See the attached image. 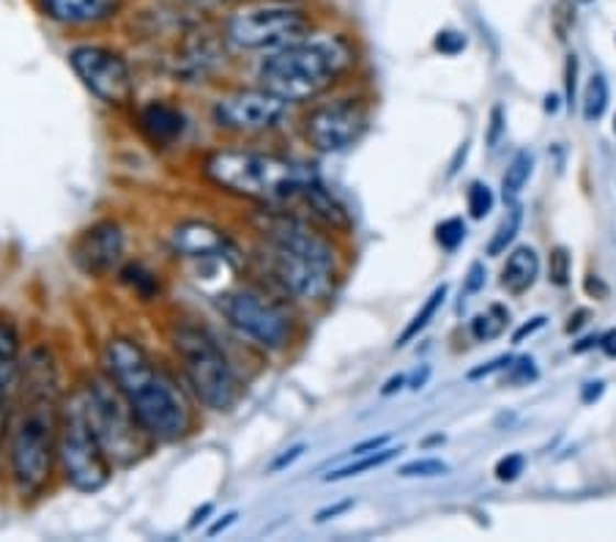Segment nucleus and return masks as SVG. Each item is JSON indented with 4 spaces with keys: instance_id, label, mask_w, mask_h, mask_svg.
I'll use <instances>...</instances> for the list:
<instances>
[{
    "instance_id": "nucleus-1",
    "label": "nucleus",
    "mask_w": 616,
    "mask_h": 542,
    "mask_svg": "<svg viewBox=\"0 0 616 542\" xmlns=\"http://www.w3.org/2000/svg\"><path fill=\"white\" fill-rule=\"evenodd\" d=\"M16 406L11 408L6 463L20 499H42L58 474V419L61 389L58 362L50 345L36 343L25 351L16 384Z\"/></svg>"
},
{
    "instance_id": "nucleus-2",
    "label": "nucleus",
    "mask_w": 616,
    "mask_h": 542,
    "mask_svg": "<svg viewBox=\"0 0 616 542\" xmlns=\"http://www.w3.org/2000/svg\"><path fill=\"white\" fill-rule=\"evenodd\" d=\"M108 373L156 444H182L198 428V400L178 370L151 354L132 334H113L102 349Z\"/></svg>"
},
{
    "instance_id": "nucleus-3",
    "label": "nucleus",
    "mask_w": 616,
    "mask_h": 542,
    "mask_svg": "<svg viewBox=\"0 0 616 542\" xmlns=\"http://www.w3.org/2000/svg\"><path fill=\"white\" fill-rule=\"evenodd\" d=\"M198 170L220 192L257 209L294 211L318 173L307 162L250 145H217L200 154Z\"/></svg>"
},
{
    "instance_id": "nucleus-4",
    "label": "nucleus",
    "mask_w": 616,
    "mask_h": 542,
    "mask_svg": "<svg viewBox=\"0 0 616 542\" xmlns=\"http://www.w3.org/2000/svg\"><path fill=\"white\" fill-rule=\"evenodd\" d=\"M354 64L356 49L343 33H310L301 42L263 55L255 77L257 86L294 108L327 97Z\"/></svg>"
},
{
    "instance_id": "nucleus-5",
    "label": "nucleus",
    "mask_w": 616,
    "mask_h": 542,
    "mask_svg": "<svg viewBox=\"0 0 616 542\" xmlns=\"http://www.w3.org/2000/svg\"><path fill=\"white\" fill-rule=\"evenodd\" d=\"M167 345L178 376L184 378L198 406L226 413L242 400V376L228 356L226 345L206 323L195 318H176L167 329Z\"/></svg>"
},
{
    "instance_id": "nucleus-6",
    "label": "nucleus",
    "mask_w": 616,
    "mask_h": 542,
    "mask_svg": "<svg viewBox=\"0 0 616 542\" xmlns=\"http://www.w3.org/2000/svg\"><path fill=\"white\" fill-rule=\"evenodd\" d=\"M222 321L261 349L263 354H283L296 343V323L290 301L263 283H244L222 290L215 299Z\"/></svg>"
},
{
    "instance_id": "nucleus-7",
    "label": "nucleus",
    "mask_w": 616,
    "mask_h": 542,
    "mask_svg": "<svg viewBox=\"0 0 616 542\" xmlns=\"http://www.w3.org/2000/svg\"><path fill=\"white\" fill-rule=\"evenodd\" d=\"M119 468L105 452L91 417H88L82 387L75 384L61 400L58 419V474L72 490L94 496L105 490Z\"/></svg>"
},
{
    "instance_id": "nucleus-8",
    "label": "nucleus",
    "mask_w": 616,
    "mask_h": 542,
    "mask_svg": "<svg viewBox=\"0 0 616 542\" xmlns=\"http://www.w3.org/2000/svg\"><path fill=\"white\" fill-rule=\"evenodd\" d=\"M82 398H86L88 417H91L94 430L102 441L105 452L113 461L116 468L140 466L151 452L156 450V441L151 439L148 430L140 424L138 413L132 411L129 400L116 387L113 378L105 370L91 373L86 381H80Z\"/></svg>"
},
{
    "instance_id": "nucleus-9",
    "label": "nucleus",
    "mask_w": 616,
    "mask_h": 542,
    "mask_svg": "<svg viewBox=\"0 0 616 542\" xmlns=\"http://www.w3.org/2000/svg\"><path fill=\"white\" fill-rule=\"evenodd\" d=\"M316 33V16L294 0H250L222 22V38L237 53L268 55Z\"/></svg>"
},
{
    "instance_id": "nucleus-10",
    "label": "nucleus",
    "mask_w": 616,
    "mask_h": 542,
    "mask_svg": "<svg viewBox=\"0 0 616 542\" xmlns=\"http://www.w3.org/2000/svg\"><path fill=\"white\" fill-rule=\"evenodd\" d=\"M72 71L94 99L113 110H132L138 102V82L132 64L121 49L99 42H80L66 53Z\"/></svg>"
},
{
    "instance_id": "nucleus-11",
    "label": "nucleus",
    "mask_w": 616,
    "mask_h": 542,
    "mask_svg": "<svg viewBox=\"0 0 616 542\" xmlns=\"http://www.w3.org/2000/svg\"><path fill=\"white\" fill-rule=\"evenodd\" d=\"M370 124V108L356 93L321 97L301 113V140L318 154H340L360 143Z\"/></svg>"
},
{
    "instance_id": "nucleus-12",
    "label": "nucleus",
    "mask_w": 616,
    "mask_h": 542,
    "mask_svg": "<svg viewBox=\"0 0 616 542\" xmlns=\"http://www.w3.org/2000/svg\"><path fill=\"white\" fill-rule=\"evenodd\" d=\"M290 104L263 86L228 88L211 102V124L233 137H257L274 132L288 119Z\"/></svg>"
},
{
    "instance_id": "nucleus-13",
    "label": "nucleus",
    "mask_w": 616,
    "mask_h": 542,
    "mask_svg": "<svg viewBox=\"0 0 616 542\" xmlns=\"http://www.w3.org/2000/svg\"><path fill=\"white\" fill-rule=\"evenodd\" d=\"M127 253V233L119 220H99L72 242V264L86 277L108 279L119 274Z\"/></svg>"
},
{
    "instance_id": "nucleus-14",
    "label": "nucleus",
    "mask_w": 616,
    "mask_h": 542,
    "mask_svg": "<svg viewBox=\"0 0 616 542\" xmlns=\"http://www.w3.org/2000/svg\"><path fill=\"white\" fill-rule=\"evenodd\" d=\"M187 113L170 99H148L134 108V126L140 137L156 151H170L187 135Z\"/></svg>"
},
{
    "instance_id": "nucleus-15",
    "label": "nucleus",
    "mask_w": 616,
    "mask_h": 542,
    "mask_svg": "<svg viewBox=\"0 0 616 542\" xmlns=\"http://www.w3.org/2000/svg\"><path fill=\"white\" fill-rule=\"evenodd\" d=\"M123 3L127 0H33L44 20L72 31L110 25L123 14Z\"/></svg>"
},
{
    "instance_id": "nucleus-16",
    "label": "nucleus",
    "mask_w": 616,
    "mask_h": 542,
    "mask_svg": "<svg viewBox=\"0 0 616 542\" xmlns=\"http://www.w3.org/2000/svg\"><path fill=\"white\" fill-rule=\"evenodd\" d=\"M173 253L182 258H231V242H228L226 231H220L211 222H178L170 233Z\"/></svg>"
},
{
    "instance_id": "nucleus-17",
    "label": "nucleus",
    "mask_w": 616,
    "mask_h": 542,
    "mask_svg": "<svg viewBox=\"0 0 616 542\" xmlns=\"http://www.w3.org/2000/svg\"><path fill=\"white\" fill-rule=\"evenodd\" d=\"M296 214L307 217L316 225H321L329 233H349L351 231V214L343 203L332 195V189L323 187L321 178L307 184V189L301 192L299 203H296Z\"/></svg>"
},
{
    "instance_id": "nucleus-18",
    "label": "nucleus",
    "mask_w": 616,
    "mask_h": 542,
    "mask_svg": "<svg viewBox=\"0 0 616 542\" xmlns=\"http://www.w3.org/2000/svg\"><path fill=\"white\" fill-rule=\"evenodd\" d=\"M25 338L22 327L11 312L0 310V392L11 395L20 384L22 362H25Z\"/></svg>"
},
{
    "instance_id": "nucleus-19",
    "label": "nucleus",
    "mask_w": 616,
    "mask_h": 542,
    "mask_svg": "<svg viewBox=\"0 0 616 542\" xmlns=\"http://www.w3.org/2000/svg\"><path fill=\"white\" fill-rule=\"evenodd\" d=\"M226 55V49L220 53V44L215 38H209L206 33L200 36H189L187 42L178 47V58H176V75L184 77H204L220 64V58Z\"/></svg>"
},
{
    "instance_id": "nucleus-20",
    "label": "nucleus",
    "mask_w": 616,
    "mask_h": 542,
    "mask_svg": "<svg viewBox=\"0 0 616 542\" xmlns=\"http://www.w3.org/2000/svg\"><path fill=\"white\" fill-rule=\"evenodd\" d=\"M537 274H540V258L531 247H518L513 250V255L507 258L502 272V285L509 294L520 296L535 285Z\"/></svg>"
},
{
    "instance_id": "nucleus-21",
    "label": "nucleus",
    "mask_w": 616,
    "mask_h": 542,
    "mask_svg": "<svg viewBox=\"0 0 616 542\" xmlns=\"http://www.w3.org/2000/svg\"><path fill=\"white\" fill-rule=\"evenodd\" d=\"M397 455H400V446H397V450L395 446H381L378 452H370V455H356V461H351V463H345V466L329 472L327 477H323V483H343V479L362 477V474L375 472V468L392 463Z\"/></svg>"
},
{
    "instance_id": "nucleus-22",
    "label": "nucleus",
    "mask_w": 616,
    "mask_h": 542,
    "mask_svg": "<svg viewBox=\"0 0 616 542\" xmlns=\"http://www.w3.org/2000/svg\"><path fill=\"white\" fill-rule=\"evenodd\" d=\"M119 279L138 296L140 301H154L156 296L162 294V283H160V274L151 272L148 266L140 264V261H129L119 269Z\"/></svg>"
},
{
    "instance_id": "nucleus-23",
    "label": "nucleus",
    "mask_w": 616,
    "mask_h": 542,
    "mask_svg": "<svg viewBox=\"0 0 616 542\" xmlns=\"http://www.w3.org/2000/svg\"><path fill=\"white\" fill-rule=\"evenodd\" d=\"M447 285H439V288L433 290V294L428 296V299H425V305L419 307V312L417 316H414V321L408 323L406 329H403V334L400 338H397V343H395V349H406L408 343H411L414 338H419V334L425 332V329L430 327V321H433L436 316H439V310L441 307H444V301H447Z\"/></svg>"
},
{
    "instance_id": "nucleus-24",
    "label": "nucleus",
    "mask_w": 616,
    "mask_h": 542,
    "mask_svg": "<svg viewBox=\"0 0 616 542\" xmlns=\"http://www.w3.org/2000/svg\"><path fill=\"white\" fill-rule=\"evenodd\" d=\"M531 167H535V156H531V151H518V154L513 156V162H509L507 173H504L502 178V189H504V200H515L520 195V189L526 187V181H529L531 176Z\"/></svg>"
},
{
    "instance_id": "nucleus-25",
    "label": "nucleus",
    "mask_w": 616,
    "mask_h": 542,
    "mask_svg": "<svg viewBox=\"0 0 616 542\" xmlns=\"http://www.w3.org/2000/svg\"><path fill=\"white\" fill-rule=\"evenodd\" d=\"M507 321H509V312L504 310V307L493 305L491 310L474 316L472 323H469V329H472V338L477 340V343H488V340H496L498 334L507 329Z\"/></svg>"
},
{
    "instance_id": "nucleus-26",
    "label": "nucleus",
    "mask_w": 616,
    "mask_h": 542,
    "mask_svg": "<svg viewBox=\"0 0 616 542\" xmlns=\"http://www.w3.org/2000/svg\"><path fill=\"white\" fill-rule=\"evenodd\" d=\"M608 108V82L603 75H592L584 91V119L601 121Z\"/></svg>"
},
{
    "instance_id": "nucleus-27",
    "label": "nucleus",
    "mask_w": 616,
    "mask_h": 542,
    "mask_svg": "<svg viewBox=\"0 0 616 542\" xmlns=\"http://www.w3.org/2000/svg\"><path fill=\"white\" fill-rule=\"evenodd\" d=\"M520 222H524V211H520V206H513V209L507 211V217H504L502 225H498V231L493 233V239H491V244H488V255H491V258H496V255L507 253V247L515 242V236H518Z\"/></svg>"
},
{
    "instance_id": "nucleus-28",
    "label": "nucleus",
    "mask_w": 616,
    "mask_h": 542,
    "mask_svg": "<svg viewBox=\"0 0 616 542\" xmlns=\"http://www.w3.org/2000/svg\"><path fill=\"white\" fill-rule=\"evenodd\" d=\"M444 474H450V466H447L444 461H439V457H419V461H411L406 463V466L397 468V477L403 479H414V477H444Z\"/></svg>"
},
{
    "instance_id": "nucleus-29",
    "label": "nucleus",
    "mask_w": 616,
    "mask_h": 542,
    "mask_svg": "<svg viewBox=\"0 0 616 542\" xmlns=\"http://www.w3.org/2000/svg\"><path fill=\"white\" fill-rule=\"evenodd\" d=\"M463 239H466V222H463L461 217H450V220L439 222V228H436V242H439L441 250H447V253H455L463 244Z\"/></svg>"
},
{
    "instance_id": "nucleus-30",
    "label": "nucleus",
    "mask_w": 616,
    "mask_h": 542,
    "mask_svg": "<svg viewBox=\"0 0 616 542\" xmlns=\"http://www.w3.org/2000/svg\"><path fill=\"white\" fill-rule=\"evenodd\" d=\"M493 203H496V198H493L488 184L474 181L469 187V214H472V220H485L493 211Z\"/></svg>"
},
{
    "instance_id": "nucleus-31",
    "label": "nucleus",
    "mask_w": 616,
    "mask_h": 542,
    "mask_svg": "<svg viewBox=\"0 0 616 542\" xmlns=\"http://www.w3.org/2000/svg\"><path fill=\"white\" fill-rule=\"evenodd\" d=\"M570 272H573V261H570V253L564 247H557L548 258V277H551L553 285L564 288L570 283Z\"/></svg>"
},
{
    "instance_id": "nucleus-32",
    "label": "nucleus",
    "mask_w": 616,
    "mask_h": 542,
    "mask_svg": "<svg viewBox=\"0 0 616 542\" xmlns=\"http://www.w3.org/2000/svg\"><path fill=\"white\" fill-rule=\"evenodd\" d=\"M466 36L463 33H458V31H439L436 33V42H433V47L439 49L441 55H447V58H452V55H458V53H463L466 49Z\"/></svg>"
},
{
    "instance_id": "nucleus-33",
    "label": "nucleus",
    "mask_w": 616,
    "mask_h": 542,
    "mask_svg": "<svg viewBox=\"0 0 616 542\" xmlns=\"http://www.w3.org/2000/svg\"><path fill=\"white\" fill-rule=\"evenodd\" d=\"M507 370H509L507 373L509 384H529L537 378L535 360H529V356H524V360H518V362H509Z\"/></svg>"
},
{
    "instance_id": "nucleus-34",
    "label": "nucleus",
    "mask_w": 616,
    "mask_h": 542,
    "mask_svg": "<svg viewBox=\"0 0 616 542\" xmlns=\"http://www.w3.org/2000/svg\"><path fill=\"white\" fill-rule=\"evenodd\" d=\"M524 455H507L496 463V477L502 479V483H513V479H518L520 474H524Z\"/></svg>"
},
{
    "instance_id": "nucleus-35",
    "label": "nucleus",
    "mask_w": 616,
    "mask_h": 542,
    "mask_svg": "<svg viewBox=\"0 0 616 542\" xmlns=\"http://www.w3.org/2000/svg\"><path fill=\"white\" fill-rule=\"evenodd\" d=\"M305 450H307V444H296V446H290V450H285L283 455L274 457L272 466H268V472L279 474V472H285V468H290L301 455H305Z\"/></svg>"
},
{
    "instance_id": "nucleus-36",
    "label": "nucleus",
    "mask_w": 616,
    "mask_h": 542,
    "mask_svg": "<svg viewBox=\"0 0 616 542\" xmlns=\"http://www.w3.org/2000/svg\"><path fill=\"white\" fill-rule=\"evenodd\" d=\"M9 422H11L9 395L0 392V452H6V439H9Z\"/></svg>"
},
{
    "instance_id": "nucleus-37",
    "label": "nucleus",
    "mask_w": 616,
    "mask_h": 542,
    "mask_svg": "<svg viewBox=\"0 0 616 542\" xmlns=\"http://www.w3.org/2000/svg\"><path fill=\"white\" fill-rule=\"evenodd\" d=\"M575 75H579V60H575V55H570L568 66H564V88H568L570 108H573V102H575Z\"/></svg>"
},
{
    "instance_id": "nucleus-38",
    "label": "nucleus",
    "mask_w": 616,
    "mask_h": 542,
    "mask_svg": "<svg viewBox=\"0 0 616 542\" xmlns=\"http://www.w3.org/2000/svg\"><path fill=\"white\" fill-rule=\"evenodd\" d=\"M351 507H354V499H345V501H340V505L323 507V510L316 516V523L332 521V518H338V516H343V512H349Z\"/></svg>"
},
{
    "instance_id": "nucleus-39",
    "label": "nucleus",
    "mask_w": 616,
    "mask_h": 542,
    "mask_svg": "<svg viewBox=\"0 0 616 542\" xmlns=\"http://www.w3.org/2000/svg\"><path fill=\"white\" fill-rule=\"evenodd\" d=\"M509 362H513V360H509V356H498V360L488 362V365H485V367H477V370L469 373V378H472V381H477V378L491 376V373H496V370H507Z\"/></svg>"
},
{
    "instance_id": "nucleus-40",
    "label": "nucleus",
    "mask_w": 616,
    "mask_h": 542,
    "mask_svg": "<svg viewBox=\"0 0 616 542\" xmlns=\"http://www.w3.org/2000/svg\"><path fill=\"white\" fill-rule=\"evenodd\" d=\"M485 285V266L483 264H472V269H469V277H466V294H477L480 288Z\"/></svg>"
},
{
    "instance_id": "nucleus-41",
    "label": "nucleus",
    "mask_w": 616,
    "mask_h": 542,
    "mask_svg": "<svg viewBox=\"0 0 616 542\" xmlns=\"http://www.w3.org/2000/svg\"><path fill=\"white\" fill-rule=\"evenodd\" d=\"M389 444V435H375V439H367L362 441V444H356L354 450H351V455H370V452H378L381 446Z\"/></svg>"
},
{
    "instance_id": "nucleus-42",
    "label": "nucleus",
    "mask_w": 616,
    "mask_h": 542,
    "mask_svg": "<svg viewBox=\"0 0 616 542\" xmlns=\"http://www.w3.org/2000/svg\"><path fill=\"white\" fill-rule=\"evenodd\" d=\"M542 327H546V316L531 318V323H524V327H520L518 332L513 334V343H524L526 338H531V334H535V332H540Z\"/></svg>"
},
{
    "instance_id": "nucleus-43",
    "label": "nucleus",
    "mask_w": 616,
    "mask_h": 542,
    "mask_svg": "<svg viewBox=\"0 0 616 542\" xmlns=\"http://www.w3.org/2000/svg\"><path fill=\"white\" fill-rule=\"evenodd\" d=\"M237 521H239V512H237V510L226 512V516H222V518H220V521H217V523H215V527H209V532H206V534H209V538H217V534L228 532V529H231V527H233V523H237Z\"/></svg>"
},
{
    "instance_id": "nucleus-44",
    "label": "nucleus",
    "mask_w": 616,
    "mask_h": 542,
    "mask_svg": "<svg viewBox=\"0 0 616 542\" xmlns=\"http://www.w3.org/2000/svg\"><path fill=\"white\" fill-rule=\"evenodd\" d=\"M601 395H603V381L586 384V387L581 389V403H586V406L597 403V400H601Z\"/></svg>"
},
{
    "instance_id": "nucleus-45",
    "label": "nucleus",
    "mask_w": 616,
    "mask_h": 542,
    "mask_svg": "<svg viewBox=\"0 0 616 542\" xmlns=\"http://www.w3.org/2000/svg\"><path fill=\"white\" fill-rule=\"evenodd\" d=\"M406 384H408V378H406V376H403V373H400V376H392V378H389V381H386V384H384V389H381V395H384V398H389V395L400 392V389H403V387H406Z\"/></svg>"
},
{
    "instance_id": "nucleus-46",
    "label": "nucleus",
    "mask_w": 616,
    "mask_h": 542,
    "mask_svg": "<svg viewBox=\"0 0 616 542\" xmlns=\"http://www.w3.org/2000/svg\"><path fill=\"white\" fill-rule=\"evenodd\" d=\"M601 351L608 356V360H616V329L606 332L601 338Z\"/></svg>"
},
{
    "instance_id": "nucleus-47",
    "label": "nucleus",
    "mask_w": 616,
    "mask_h": 542,
    "mask_svg": "<svg viewBox=\"0 0 616 542\" xmlns=\"http://www.w3.org/2000/svg\"><path fill=\"white\" fill-rule=\"evenodd\" d=\"M498 132H502V110L496 108V110H493V126H491V137H488L491 145H496Z\"/></svg>"
},
{
    "instance_id": "nucleus-48",
    "label": "nucleus",
    "mask_w": 616,
    "mask_h": 542,
    "mask_svg": "<svg viewBox=\"0 0 616 542\" xmlns=\"http://www.w3.org/2000/svg\"><path fill=\"white\" fill-rule=\"evenodd\" d=\"M211 512H215V507H211V505L200 507V510L193 516V521H189V529H198V523H204L206 516H211Z\"/></svg>"
},
{
    "instance_id": "nucleus-49",
    "label": "nucleus",
    "mask_w": 616,
    "mask_h": 542,
    "mask_svg": "<svg viewBox=\"0 0 616 542\" xmlns=\"http://www.w3.org/2000/svg\"><path fill=\"white\" fill-rule=\"evenodd\" d=\"M428 378H430V367H422V376H419V373H417V376H414V381L408 384V387H411L414 392H419V389H422L425 384H428Z\"/></svg>"
},
{
    "instance_id": "nucleus-50",
    "label": "nucleus",
    "mask_w": 616,
    "mask_h": 542,
    "mask_svg": "<svg viewBox=\"0 0 616 542\" xmlns=\"http://www.w3.org/2000/svg\"><path fill=\"white\" fill-rule=\"evenodd\" d=\"M586 290H590V294H595V290H597V296H601V299L608 294V288H606V285H603L597 277H595V279H592V277L586 279Z\"/></svg>"
},
{
    "instance_id": "nucleus-51",
    "label": "nucleus",
    "mask_w": 616,
    "mask_h": 542,
    "mask_svg": "<svg viewBox=\"0 0 616 542\" xmlns=\"http://www.w3.org/2000/svg\"><path fill=\"white\" fill-rule=\"evenodd\" d=\"M546 110H548V113H557V110H559V97H548L546 99Z\"/></svg>"
},
{
    "instance_id": "nucleus-52",
    "label": "nucleus",
    "mask_w": 616,
    "mask_h": 542,
    "mask_svg": "<svg viewBox=\"0 0 616 542\" xmlns=\"http://www.w3.org/2000/svg\"><path fill=\"white\" fill-rule=\"evenodd\" d=\"M575 3H595V0H575Z\"/></svg>"
},
{
    "instance_id": "nucleus-53",
    "label": "nucleus",
    "mask_w": 616,
    "mask_h": 542,
    "mask_svg": "<svg viewBox=\"0 0 616 542\" xmlns=\"http://www.w3.org/2000/svg\"><path fill=\"white\" fill-rule=\"evenodd\" d=\"M614 132H616V119H614Z\"/></svg>"
},
{
    "instance_id": "nucleus-54",
    "label": "nucleus",
    "mask_w": 616,
    "mask_h": 542,
    "mask_svg": "<svg viewBox=\"0 0 616 542\" xmlns=\"http://www.w3.org/2000/svg\"><path fill=\"white\" fill-rule=\"evenodd\" d=\"M244 3H250V0H244Z\"/></svg>"
}]
</instances>
